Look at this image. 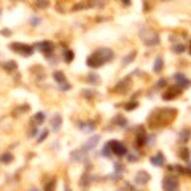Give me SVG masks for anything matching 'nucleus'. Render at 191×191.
I'll return each mask as SVG.
<instances>
[{"mask_svg":"<svg viewBox=\"0 0 191 191\" xmlns=\"http://www.w3.org/2000/svg\"><path fill=\"white\" fill-rule=\"evenodd\" d=\"M110 146L113 148V153H116L118 156H123L126 153V146L123 145V143H119V142H112Z\"/></svg>","mask_w":191,"mask_h":191,"instance_id":"f257e3e1","label":"nucleus"},{"mask_svg":"<svg viewBox=\"0 0 191 191\" xmlns=\"http://www.w3.org/2000/svg\"><path fill=\"white\" fill-rule=\"evenodd\" d=\"M164 188L167 191H177V180L174 177H167L164 180Z\"/></svg>","mask_w":191,"mask_h":191,"instance_id":"f03ea898","label":"nucleus"},{"mask_svg":"<svg viewBox=\"0 0 191 191\" xmlns=\"http://www.w3.org/2000/svg\"><path fill=\"white\" fill-rule=\"evenodd\" d=\"M175 80H177V83H182L183 86H188V84H190V81L185 80V77H183L182 73H177L175 75Z\"/></svg>","mask_w":191,"mask_h":191,"instance_id":"7ed1b4c3","label":"nucleus"},{"mask_svg":"<svg viewBox=\"0 0 191 191\" xmlns=\"http://www.w3.org/2000/svg\"><path fill=\"white\" fill-rule=\"evenodd\" d=\"M151 162H153V164H158V166H162V155H161V153L156 155V156H153Z\"/></svg>","mask_w":191,"mask_h":191,"instance_id":"20e7f679","label":"nucleus"},{"mask_svg":"<svg viewBox=\"0 0 191 191\" xmlns=\"http://www.w3.org/2000/svg\"><path fill=\"white\" fill-rule=\"evenodd\" d=\"M54 80L59 81V83H62V81H66V77H64L62 72H56V73H54Z\"/></svg>","mask_w":191,"mask_h":191,"instance_id":"39448f33","label":"nucleus"},{"mask_svg":"<svg viewBox=\"0 0 191 191\" xmlns=\"http://www.w3.org/2000/svg\"><path fill=\"white\" fill-rule=\"evenodd\" d=\"M161 69H162V59H161V57H158V59H156V66L153 67V70H155V72H159Z\"/></svg>","mask_w":191,"mask_h":191,"instance_id":"423d86ee","label":"nucleus"},{"mask_svg":"<svg viewBox=\"0 0 191 191\" xmlns=\"http://www.w3.org/2000/svg\"><path fill=\"white\" fill-rule=\"evenodd\" d=\"M59 126H61V116L57 115V116H54V119H53V129H59Z\"/></svg>","mask_w":191,"mask_h":191,"instance_id":"0eeeda50","label":"nucleus"},{"mask_svg":"<svg viewBox=\"0 0 191 191\" xmlns=\"http://www.w3.org/2000/svg\"><path fill=\"white\" fill-rule=\"evenodd\" d=\"M97 140H99V137H93V139H91V142L86 143V146H84V148H93L96 143H97Z\"/></svg>","mask_w":191,"mask_h":191,"instance_id":"6e6552de","label":"nucleus"},{"mask_svg":"<svg viewBox=\"0 0 191 191\" xmlns=\"http://www.w3.org/2000/svg\"><path fill=\"white\" fill-rule=\"evenodd\" d=\"M37 5H38V6H42V8H46V6L49 5V3H48L46 0H37Z\"/></svg>","mask_w":191,"mask_h":191,"instance_id":"1a4fd4ad","label":"nucleus"},{"mask_svg":"<svg viewBox=\"0 0 191 191\" xmlns=\"http://www.w3.org/2000/svg\"><path fill=\"white\" fill-rule=\"evenodd\" d=\"M35 119H37V121H38V123H42L43 119H45V116H43V113H38V115H37V116H35Z\"/></svg>","mask_w":191,"mask_h":191,"instance_id":"9d476101","label":"nucleus"},{"mask_svg":"<svg viewBox=\"0 0 191 191\" xmlns=\"http://www.w3.org/2000/svg\"><path fill=\"white\" fill-rule=\"evenodd\" d=\"M66 57H67V61H72V57H73V54H72V51H67V54H66Z\"/></svg>","mask_w":191,"mask_h":191,"instance_id":"9b49d317","label":"nucleus"},{"mask_svg":"<svg viewBox=\"0 0 191 191\" xmlns=\"http://www.w3.org/2000/svg\"><path fill=\"white\" fill-rule=\"evenodd\" d=\"M175 53H183V46H182V45L175 46Z\"/></svg>","mask_w":191,"mask_h":191,"instance_id":"f8f14e48","label":"nucleus"},{"mask_svg":"<svg viewBox=\"0 0 191 191\" xmlns=\"http://www.w3.org/2000/svg\"><path fill=\"white\" fill-rule=\"evenodd\" d=\"M123 2H124V3H128V5H129V3H131V0H123Z\"/></svg>","mask_w":191,"mask_h":191,"instance_id":"ddd939ff","label":"nucleus"}]
</instances>
